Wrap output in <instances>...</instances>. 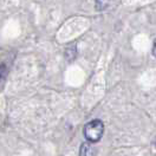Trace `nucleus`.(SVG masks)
<instances>
[{"mask_svg":"<svg viewBox=\"0 0 156 156\" xmlns=\"http://www.w3.org/2000/svg\"><path fill=\"white\" fill-rule=\"evenodd\" d=\"M6 75H7V68L4 64H1L0 65V80L6 77Z\"/></svg>","mask_w":156,"mask_h":156,"instance_id":"obj_5","label":"nucleus"},{"mask_svg":"<svg viewBox=\"0 0 156 156\" xmlns=\"http://www.w3.org/2000/svg\"><path fill=\"white\" fill-rule=\"evenodd\" d=\"M110 4V0H95V6L97 11H103L105 10Z\"/></svg>","mask_w":156,"mask_h":156,"instance_id":"obj_4","label":"nucleus"},{"mask_svg":"<svg viewBox=\"0 0 156 156\" xmlns=\"http://www.w3.org/2000/svg\"><path fill=\"white\" fill-rule=\"evenodd\" d=\"M84 136L88 142L96 143L104 134V124L101 119H92L84 127Z\"/></svg>","mask_w":156,"mask_h":156,"instance_id":"obj_1","label":"nucleus"},{"mask_svg":"<svg viewBox=\"0 0 156 156\" xmlns=\"http://www.w3.org/2000/svg\"><path fill=\"white\" fill-rule=\"evenodd\" d=\"M76 55H77L76 45H70L68 49L65 50V58L68 59L69 62H71V60H73L76 58Z\"/></svg>","mask_w":156,"mask_h":156,"instance_id":"obj_3","label":"nucleus"},{"mask_svg":"<svg viewBox=\"0 0 156 156\" xmlns=\"http://www.w3.org/2000/svg\"><path fill=\"white\" fill-rule=\"evenodd\" d=\"M153 55L156 57V39L154 40V44H153Z\"/></svg>","mask_w":156,"mask_h":156,"instance_id":"obj_6","label":"nucleus"},{"mask_svg":"<svg viewBox=\"0 0 156 156\" xmlns=\"http://www.w3.org/2000/svg\"><path fill=\"white\" fill-rule=\"evenodd\" d=\"M97 149L91 142H85L79 148V156H96Z\"/></svg>","mask_w":156,"mask_h":156,"instance_id":"obj_2","label":"nucleus"}]
</instances>
